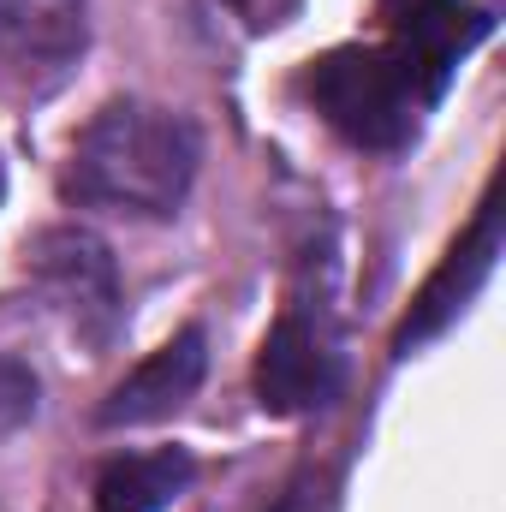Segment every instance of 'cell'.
<instances>
[{"label": "cell", "instance_id": "cell-4", "mask_svg": "<svg viewBox=\"0 0 506 512\" xmlns=\"http://www.w3.org/2000/svg\"><path fill=\"white\" fill-rule=\"evenodd\" d=\"M84 54V0H0V84L54 90Z\"/></svg>", "mask_w": 506, "mask_h": 512}, {"label": "cell", "instance_id": "cell-2", "mask_svg": "<svg viewBox=\"0 0 506 512\" xmlns=\"http://www.w3.org/2000/svg\"><path fill=\"white\" fill-rule=\"evenodd\" d=\"M310 96L322 120L358 149H399L417 126V96L399 66L376 48H334L310 72Z\"/></svg>", "mask_w": 506, "mask_h": 512}, {"label": "cell", "instance_id": "cell-9", "mask_svg": "<svg viewBox=\"0 0 506 512\" xmlns=\"http://www.w3.org/2000/svg\"><path fill=\"white\" fill-rule=\"evenodd\" d=\"M191 483V459L179 447L114 459L96 483V512H167Z\"/></svg>", "mask_w": 506, "mask_h": 512}, {"label": "cell", "instance_id": "cell-3", "mask_svg": "<svg viewBox=\"0 0 506 512\" xmlns=\"http://www.w3.org/2000/svg\"><path fill=\"white\" fill-rule=\"evenodd\" d=\"M30 274H36L42 298L54 304V316L66 322L72 340H84V346L114 340V328H120V274H114V256L96 233L48 227L30 245Z\"/></svg>", "mask_w": 506, "mask_h": 512}, {"label": "cell", "instance_id": "cell-5", "mask_svg": "<svg viewBox=\"0 0 506 512\" xmlns=\"http://www.w3.org/2000/svg\"><path fill=\"white\" fill-rule=\"evenodd\" d=\"M489 36V18L465 0H417L405 12H393V48L387 60L399 66V78L411 84L417 108L435 102L453 78V66Z\"/></svg>", "mask_w": 506, "mask_h": 512}, {"label": "cell", "instance_id": "cell-6", "mask_svg": "<svg viewBox=\"0 0 506 512\" xmlns=\"http://www.w3.org/2000/svg\"><path fill=\"white\" fill-rule=\"evenodd\" d=\"M340 387V358L328 346V334L304 316H280L274 334L262 340L256 358V393L274 417H304L316 405H328Z\"/></svg>", "mask_w": 506, "mask_h": 512}, {"label": "cell", "instance_id": "cell-7", "mask_svg": "<svg viewBox=\"0 0 506 512\" xmlns=\"http://www.w3.org/2000/svg\"><path fill=\"white\" fill-rule=\"evenodd\" d=\"M495 256H501V203L489 197L483 203V215H477V227L447 251V262L435 268V280L417 292V304H411V316H405V328L393 334V352L399 358H411L423 340H435L477 292H483V280L495 274Z\"/></svg>", "mask_w": 506, "mask_h": 512}, {"label": "cell", "instance_id": "cell-1", "mask_svg": "<svg viewBox=\"0 0 506 512\" xmlns=\"http://www.w3.org/2000/svg\"><path fill=\"white\" fill-rule=\"evenodd\" d=\"M197 179V131L155 102H108L78 131L66 161V191L90 209L173 215Z\"/></svg>", "mask_w": 506, "mask_h": 512}, {"label": "cell", "instance_id": "cell-10", "mask_svg": "<svg viewBox=\"0 0 506 512\" xmlns=\"http://www.w3.org/2000/svg\"><path fill=\"white\" fill-rule=\"evenodd\" d=\"M30 411H36V376H30L24 364L0 358V435H6V429H18Z\"/></svg>", "mask_w": 506, "mask_h": 512}, {"label": "cell", "instance_id": "cell-8", "mask_svg": "<svg viewBox=\"0 0 506 512\" xmlns=\"http://www.w3.org/2000/svg\"><path fill=\"white\" fill-rule=\"evenodd\" d=\"M203 364H209L203 334H197V328L173 334L161 352H149V358L131 370L126 382L108 393L102 423H108V429H137V423H161V417H173V411L197 393V382H203Z\"/></svg>", "mask_w": 506, "mask_h": 512}]
</instances>
